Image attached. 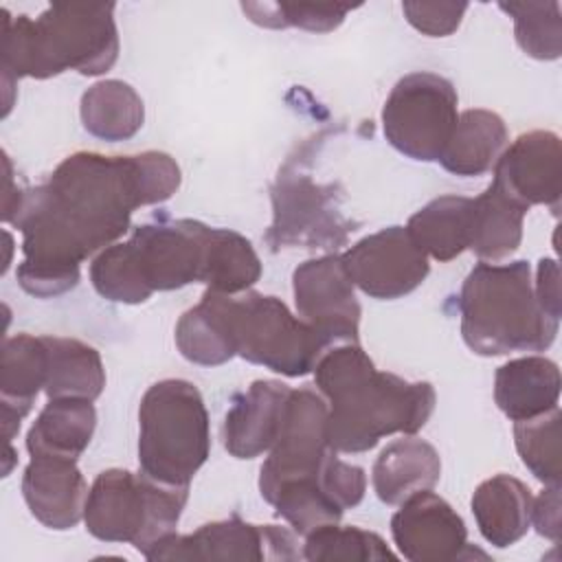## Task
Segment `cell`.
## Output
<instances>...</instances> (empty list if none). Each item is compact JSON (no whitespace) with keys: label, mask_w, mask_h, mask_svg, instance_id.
Returning <instances> with one entry per match:
<instances>
[{"label":"cell","mask_w":562,"mask_h":562,"mask_svg":"<svg viewBox=\"0 0 562 562\" xmlns=\"http://www.w3.org/2000/svg\"><path fill=\"white\" fill-rule=\"evenodd\" d=\"M560 408H551L538 417L514 422V443L525 468L542 485H560L562 446H560Z\"/></svg>","instance_id":"4dcf8cb0"},{"label":"cell","mask_w":562,"mask_h":562,"mask_svg":"<svg viewBox=\"0 0 562 562\" xmlns=\"http://www.w3.org/2000/svg\"><path fill=\"white\" fill-rule=\"evenodd\" d=\"M292 389L281 380H255L224 415L222 441L235 459H257L274 446Z\"/></svg>","instance_id":"ac0fdd59"},{"label":"cell","mask_w":562,"mask_h":562,"mask_svg":"<svg viewBox=\"0 0 562 562\" xmlns=\"http://www.w3.org/2000/svg\"><path fill=\"white\" fill-rule=\"evenodd\" d=\"M507 143V125L496 112L483 108L465 110L459 114L439 162L461 178L481 176L494 169Z\"/></svg>","instance_id":"603a6c76"},{"label":"cell","mask_w":562,"mask_h":562,"mask_svg":"<svg viewBox=\"0 0 562 562\" xmlns=\"http://www.w3.org/2000/svg\"><path fill=\"white\" fill-rule=\"evenodd\" d=\"M176 345L182 358L202 367H217L235 358L215 290H206L200 303L180 316Z\"/></svg>","instance_id":"f1b7e54d"},{"label":"cell","mask_w":562,"mask_h":562,"mask_svg":"<svg viewBox=\"0 0 562 562\" xmlns=\"http://www.w3.org/2000/svg\"><path fill=\"white\" fill-rule=\"evenodd\" d=\"M391 536L411 562H452L472 555L463 518L439 494L424 490L400 503Z\"/></svg>","instance_id":"9a60e30c"},{"label":"cell","mask_w":562,"mask_h":562,"mask_svg":"<svg viewBox=\"0 0 562 562\" xmlns=\"http://www.w3.org/2000/svg\"><path fill=\"white\" fill-rule=\"evenodd\" d=\"M296 533L279 525H252L239 516L213 520L193 533H171L162 538L147 560H222V562H263L299 560Z\"/></svg>","instance_id":"7c38bea8"},{"label":"cell","mask_w":562,"mask_h":562,"mask_svg":"<svg viewBox=\"0 0 562 562\" xmlns=\"http://www.w3.org/2000/svg\"><path fill=\"white\" fill-rule=\"evenodd\" d=\"M492 182L527 209L544 204L558 213L562 193L560 136L549 130L520 134L496 160Z\"/></svg>","instance_id":"2e32d148"},{"label":"cell","mask_w":562,"mask_h":562,"mask_svg":"<svg viewBox=\"0 0 562 562\" xmlns=\"http://www.w3.org/2000/svg\"><path fill=\"white\" fill-rule=\"evenodd\" d=\"M2 79H48L66 70L103 75L119 57L114 4H50L37 18L2 9Z\"/></svg>","instance_id":"3957f363"},{"label":"cell","mask_w":562,"mask_h":562,"mask_svg":"<svg viewBox=\"0 0 562 562\" xmlns=\"http://www.w3.org/2000/svg\"><path fill=\"white\" fill-rule=\"evenodd\" d=\"M211 454L209 413L198 386L167 378L138 404V468L165 485H189Z\"/></svg>","instance_id":"8992f818"},{"label":"cell","mask_w":562,"mask_h":562,"mask_svg":"<svg viewBox=\"0 0 562 562\" xmlns=\"http://www.w3.org/2000/svg\"><path fill=\"white\" fill-rule=\"evenodd\" d=\"M261 277V259L248 237L231 228L213 226L211 263L206 290L222 294H241Z\"/></svg>","instance_id":"f546056e"},{"label":"cell","mask_w":562,"mask_h":562,"mask_svg":"<svg viewBox=\"0 0 562 562\" xmlns=\"http://www.w3.org/2000/svg\"><path fill=\"white\" fill-rule=\"evenodd\" d=\"M536 299L540 307L551 314L553 318H560V268L555 259H540L536 270V283H533Z\"/></svg>","instance_id":"74e56055"},{"label":"cell","mask_w":562,"mask_h":562,"mask_svg":"<svg viewBox=\"0 0 562 562\" xmlns=\"http://www.w3.org/2000/svg\"><path fill=\"white\" fill-rule=\"evenodd\" d=\"M413 241L437 261H452L470 248L472 198L439 195L408 217Z\"/></svg>","instance_id":"484cf974"},{"label":"cell","mask_w":562,"mask_h":562,"mask_svg":"<svg viewBox=\"0 0 562 562\" xmlns=\"http://www.w3.org/2000/svg\"><path fill=\"white\" fill-rule=\"evenodd\" d=\"M182 182L173 156L140 151L66 156L44 184L26 187L20 204L4 217L22 233L18 283L37 299L77 288L81 263L116 244L130 231L138 206L169 200Z\"/></svg>","instance_id":"6da1fadb"},{"label":"cell","mask_w":562,"mask_h":562,"mask_svg":"<svg viewBox=\"0 0 562 562\" xmlns=\"http://www.w3.org/2000/svg\"><path fill=\"white\" fill-rule=\"evenodd\" d=\"M217 303L235 356L252 364L299 378L314 371L316 360L327 349L318 334L272 294L217 292Z\"/></svg>","instance_id":"ba28073f"},{"label":"cell","mask_w":562,"mask_h":562,"mask_svg":"<svg viewBox=\"0 0 562 562\" xmlns=\"http://www.w3.org/2000/svg\"><path fill=\"white\" fill-rule=\"evenodd\" d=\"M402 11L406 22L419 33L428 37H448L459 29L468 2H402Z\"/></svg>","instance_id":"d590c367"},{"label":"cell","mask_w":562,"mask_h":562,"mask_svg":"<svg viewBox=\"0 0 562 562\" xmlns=\"http://www.w3.org/2000/svg\"><path fill=\"white\" fill-rule=\"evenodd\" d=\"M459 97L450 79L417 70L404 75L382 105V132L391 147L419 162H439L457 125Z\"/></svg>","instance_id":"9c48e42d"},{"label":"cell","mask_w":562,"mask_h":562,"mask_svg":"<svg viewBox=\"0 0 562 562\" xmlns=\"http://www.w3.org/2000/svg\"><path fill=\"white\" fill-rule=\"evenodd\" d=\"M314 382L327 402V441L347 454L369 452L395 432L415 435L437 402L430 382L378 371L360 342L327 347L314 364Z\"/></svg>","instance_id":"7a4b0ae2"},{"label":"cell","mask_w":562,"mask_h":562,"mask_svg":"<svg viewBox=\"0 0 562 562\" xmlns=\"http://www.w3.org/2000/svg\"><path fill=\"white\" fill-rule=\"evenodd\" d=\"M97 428V411L90 400L53 397L40 411L26 432L29 454H55L79 459Z\"/></svg>","instance_id":"cb8c5ba5"},{"label":"cell","mask_w":562,"mask_h":562,"mask_svg":"<svg viewBox=\"0 0 562 562\" xmlns=\"http://www.w3.org/2000/svg\"><path fill=\"white\" fill-rule=\"evenodd\" d=\"M303 558L310 562H369V560H395L382 536L375 531L338 522L323 525L305 536Z\"/></svg>","instance_id":"1f68e13d"},{"label":"cell","mask_w":562,"mask_h":562,"mask_svg":"<svg viewBox=\"0 0 562 562\" xmlns=\"http://www.w3.org/2000/svg\"><path fill=\"white\" fill-rule=\"evenodd\" d=\"M81 125L88 134L105 143L132 138L145 121L140 94L121 79H103L81 94Z\"/></svg>","instance_id":"4316f807"},{"label":"cell","mask_w":562,"mask_h":562,"mask_svg":"<svg viewBox=\"0 0 562 562\" xmlns=\"http://www.w3.org/2000/svg\"><path fill=\"white\" fill-rule=\"evenodd\" d=\"M270 198L272 222L266 231L270 250L338 248L356 231L340 209L338 187L314 182L292 162L279 171Z\"/></svg>","instance_id":"30bf717a"},{"label":"cell","mask_w":562,"mask_h":562,"mask_svg":"<svg viewBox=\"0 0 562 562\" xmlns=\"http://www.w3.org/2000/svg\"><path fill=\"white\" fill-rule=\"evenodd\" d=\"M321 485L340 509H351L364 498L367 474L360 465L342 461L336 450H331L321 468Z\"/></svg>","instance_id":"e575fe53"},{"label":"cell","mask_w":562,"mask_h":562,"mask_svg":"<svg viewBox=\"0 0 562 562\" xmlns=\"http://www.w3.org/2000/svg\"><path fill=\"white\" fill-rule=\"evenodd\" d=\"M244 13L259 26L285 29L299 26L312 33H329L338 29L351 7L342 4H292V2H244Z\"/></svg>","instance_id":"836d02e7"},{"label":"cell","mask_w":562,"mask_h":562,"mask_svg":"<svg viewBox=\"0 0 562 562\" xmlns=\"http://www.w3.org/2000/svg\"><path fill=\"white\" fill-rule=\"evenodd\" d=\"M560 369L544 356H522L496 369L494 402L512 419L538 417L558 406Z\"/></svg>","instance_id":"44dd1931"},{"label":"cell","mask_w":562,"mask_h":562,"mask_svg":"<svg viewBox=\"0 0 562 562\" xmlns=\"http://www.w3.org/2000/svg\"><path fill=\"white\" fill-rule=\"evenodd\" d=\"M189 485H165L143 472L110 468L90 485L83 522L103 542H127L147 555L162 538L176 533Z\"/></svg>","instance_id":"52a82bcc"},{"label":"cell","mask_w":562,"mask_h":562,"mask_svg":"<svg viewBox=\"0 0 562 562\" xmlns=\"http://www.w3.org/2000/svg\"><path fill=\"white\" fill-rule=\"evenodd\" d=\"M514 20L518 46L533 59L551 61L562 55V13L560 2H498Z\"/></svg>","instance_id":"d6a6232c"},{"label":"cell","mask_w":562,"mask_h":562,"mask_svg":"<svg viewBox=\"0 0 562 562\" xmlns=\"http://www.w3.org/2000/svg\"><path fill=\"white\" fill-rule=\"evenodd\" d=\"M441 476V457L432 443L415 435L391 441L375 459L371 483L384 505H400L408 496L432 490Z\"/></svg>","instance_id":"ffe728a7"},{"label":"cell","mask_w":562,"mask_h":562,"mask_svg":"<svg viewBox=\"0 0 562 562\" xmlns=\"http://www.w3.org/2000/svg\"><path fill=\"white\" fill-rule=\"evenodd\" d=\"M331 450L325 397L312 386L292 389L283 428L259 470L261 498L270 505L283 490L316 481Z\"/></svg>","instance_id":"8fae6325"},{"label":"cell","mask_w":562,"mask_h":562,"mask_svg":"<svg viewBox=\"0 0 562 562\" xmlns=\"http://www.w3.org/2000/svg\"><path fill=\"white\" fill-rule=\"evenodd\" d=\"M296 316L305 321L325 347L360 342V303L353 283L336 252L307 259L292 272Z\"/></svg>","instance_id":"4fadbf2b"},{"label":"cell","mask_w":562,"mask_h":562,"mask_svg":"<svg viewBox=\"0 0 562 562\" xmlns=\"http://www.w3.org/2000/svg\"><path fill=\"white\" fill-rule=\"evenodd\" d=\"M48 353L44 336L15 334L2 342L0 360V413L7 441L20 430V422L31 411L46 384Z\"/></svg>","instance_id":"d6986e66"},{"label":"cell","mask_w":562,"mask_h":562,"mask_svg":"<svg viewBox=\"0 0 562 562\" xmlns=\"http://www.w3.org/2000/svg\"><path fill=\"white\" fill-rule=\"evenodd\" d=\"M88 483L77 459L31 454L22 474V496L31 516L48 529L66 531L83 520Z\"/></svg>","instance_id":"e0dca14e"},{"label":"cell","mask_w":562,"mask_h":562,"mask_svg":"<svg viewBox=\"0 0 562 562\" xmlns=\"http://www.w3.org/2000/svg\"><path fill=\"white\" fill-rule=\"evenodd\" d=\"M531 503V490L520 479L501 472L479 483L470 507L481 536L490 544L507 549L529 531Z\"/></svg>","instance_id":"7402d4cb"},{"label":"cell","mask_w":562,"mask_h":562,"mask_svg":"<svg viewBox=\"0 0 562 562\" xmlns=\"http://www.w3.org/2000/svg\"><path fill=\"white\" fill-rule=\"evenodd\" d=\"M48 369L44 393L53 397H81L94 402L105 386V369L99 351L77 338L44 336Z\"/></svg>","instance_id":"83f0119b"},{"label":"cell","mask_w":562,"mask_h":562,"mask_svg":"<svg viewBox=\"0 0 562 562\" xmlns=\"http://www.w3.org/2000/svg\"><path fill=\"white\" fill-rule=\"evenodd\" d=\"M459 316L463 342L479 356L544 351L560 329V318L540 307L525 259L479 261L461 285Z\"/></svg>","instance_id":"5b68a950"},{"label":"cell","mask_w":562,"mask_h":562,"mask_svg":"<svg viewBox=\"0 0 562 562\" xmlns=\"http://www.w3.org/2000/svg\"><path fill=\"white\" fill-rule=\"evenodd\" d=\"M213 226L198 220H156L132 231L90 263V281L112 303H145L154 292L209 279Z\"/></svg>","instance_id":"277c9868"},{"label":"cell","mask_w":562,"mask_h":562,"mask_svg":"<svg viewBox=\"0 0 562 562\" xmlns=\"http://www.w3.org/2000/svg\"><path fill=\"white\" fill-rule=\"evenodd\" d=\"M531 525L551 542H560V485H544L531 503Z\"/></svg>","instance_id":"8d00e7d4"},{"label":"cell","mask_w":562,"mask_h":562,"mask_svg":"<svg viewBox=\"0 0 562 562\" xmlns=\"http://www.w3.org/2000/svg\"><path fill=\"white\" fill-rule=\"evenodd\" d=\"M340 257L353 288L378 301L411 294L430 272L426 252L413 241L406 226H389L371 233Z\"/></svg>","instance_id":"5bb4252c"},{"label":"cell","mask_w":562,"mask_h":562,"mask_svg":"<svg viewBox=\"0 0 562 562\" xmlns=\"http://www.w3.org/2000/svg\"><path fill=\"white\" fill-rule=\"evenodd\" d=\"M527 206L509 198L496 182L472 198L470 250L481 261H501L518 250L522 241V222Z\"/></svg>","instance_id":"d4e9b609"}]
</instances>
